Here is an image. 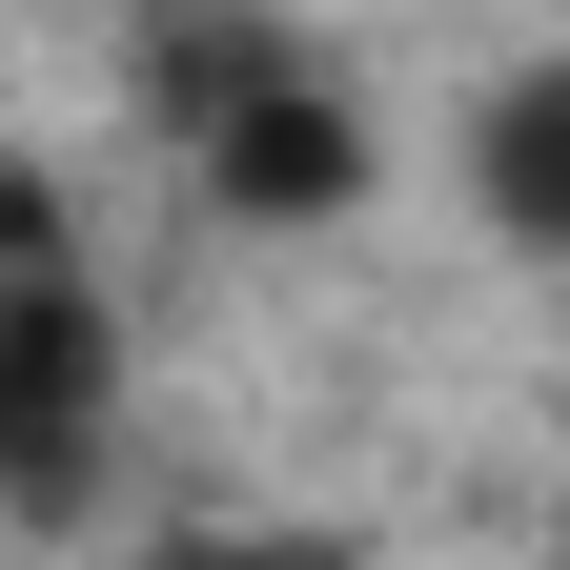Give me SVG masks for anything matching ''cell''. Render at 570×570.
Here are the masks:
<instances>
[{"mask_svg": "<svg viewBox=\"0 0 570 570\" xmlns=\"http://www.w3.org/2000/svg\"><path fill=\"white\" fill-rule=\"evenodd\" d=\"M164 142H184V184L225 204V225H346L367 204V82L306 41V21H265V0H204V21H164Z\"/></svg>", "mask_w": 570, "mask_h": 570, "instance_id": "1", "label": "cell"}, {"mask_svg": "<svg viewBox=\"0 0 570 570\" xmlns=\"http://www.w3.org/2000/svg\"><path fill=\"white\" fill-rule=\"evenodd\" d=\"M122 469V306L82 225H61L41 164H0V510L21 530H82Z\"/></svg>", "mask_w": 570, "mask_h": 570, "instance_id": "2", "label": "cell"}, {"mask_svg": "<svg viewBox=\"0 0 570 570\" xmlns=\"http://www.w3.org/2000/svg\"><path fill=\"white\" fill-rule=\"evenodd\" d=\"M469 225L570 265V61H510V82L469 102Z\"/></svg>", "mask_w": 570, "mask_h": 570, "instance_id": "3", "label": "cell"}, {"mask_svg": "<svg viewBox=\"0 0 570 570\" xmlns=\"http://www.w3.org/2000/svg\"><path fill=\"white\" fill-rule=\"evenodd\" d=\"M122 570H367L326 510H184V530H142Z\"/></svg>", "mask_w": 570, "mask_h": 570, "instance_id": "4", "label": "cell"}]
</instances>
